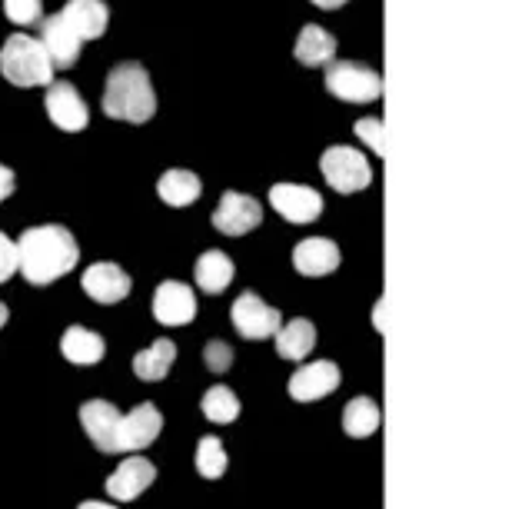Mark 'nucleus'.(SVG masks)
<instances>
[{
	"instance_id": "1",
	"label": "nucleus",
	"mask_w": 512,
	"mask_h": 509,
	"mask_svg": "<svg viewBox=\"0 0 512 509\" xmlns=\"http://www.w3.org/2000/svg\"><path fill=\"white\" fill-rule=\"evenodd\" d=\"M80 247L74 233L60 223H44V227H27L17 240V270L27 283L47 287L57 277H64L77 267Z\"/></svg>"
},
{
	"instance_id": "2",
	"label": "nucleus",
	"mask_w": 512,
	"mask_h": 509,
	"mask_svg": "<svg viewBox=\"0 0 512 509\" xmlns=\"http://www.w3.org/2000/svg\"><path fill=\"white\" fill-rule=\"evenodd\" d=\"M104 114L124 124H147L157 114V94H153L147 67L137 60H124L110 70L104 84Z\"/></svg>"
},
{
	"instance_id": "3",
	"label": "nucleus",
	"mask_w": 512,
	"mask_h": 509,
	"mask_svg": "<svg viewBox=\"0 0 512 509\" xmlns=\"http://www.w3.org/2000/svg\"><path fill=\"white\" fill-rule=\"evenodd\" d=\"M0 74L14 87H50L54 84V64H50L44 44L30 34H10L0 47Z\"/></svg>"
},
{
	"instance_id": "4",
	"label": "nucleus",
	"mask_w": 512,
	"mask_h": 509,
	"mask_svg": "<svg viewBox=\"0 0 512 509\" xmlns=\"http://www.w3.org/2000/svg\"><path fill=\"white\" fill-rule=\"evenodd\" d=\"M323 80L326 90L343 104H373L383 97V77L360 60H330Z\"/></svg>"
},
{
	"instance_id": "5",
	"label": "nucleus",
	"mask_w": 512,
	"mask_h": 509,
	"mask_svg": "<svg viewBox=\"0 0 512 509\" xmlns=\"http://www.w3.org/2000/svg\"><path fill=\"white\" fill-rule=\"evenodd\" d=\"M320 173L336 193H360L373 183V167L360 150L336 144L326 147L320 157Z\"/></svg>"
},
{
	"instance_id": "6",
	"label": "nucleus",
	"mask_w": 512,
	"mask_h": 509,
	"mask_svg": "<svg viewBox=\"0 0 512 509\" xmlns=\"http://www.w3.org/2000/svg\"><path fill=\"white\" fill-rule=\"evenodd\" d=\"M230 320H233V327H237V333L243 340H270L276 330L283 327V317H280V310L270 307L260 293H240L237 303H233V310H230Z\"/></svg>"
},
{
	"instance_id": "7",
	"label": "nucleus",
	"mask_w": 512,
	"mask_h": 509,
	"mask_svg": "<svg viewBox=\"0 0 512 509\" xmlns=\"http://www.w3.org/2000/svg\"><path fill=\"white\" fill-rule=\"evenodd\" d=\"M44 107H47L50 124L57 130H64V134H80V130H87L90 124V110L84 104V97H80V90L70 84V80H54V84L47 87Z\"/></svg>"
},
{
	"instance_id": "8",
	"label": "nucleus",
	"mask_w": 512,
	"mask_h": 509,
	"mask_svg": "<svg viewBox=\"0 0 512 509\" xmlns=\"http://www.w3.org/2000/svg\"><path fill=\"white\" fill-rule=\"evenodd\" d=\"M163 430V416L157 410V403H140L124 416L120 413L117 423V443L114 453H140L157 440Z\"/></svg>"
},
{
	"instance_id": "9",
	"label": "nucleus",
	"mask_w": 512,
	"mask_h": 509,
	"mask_svg": "<svg viewBox=\"0 0 512 509\" xmlns=\"http://www.w3.org/2000/svg\"><path fill=\"white\" fill-rule=\"evenodd\" d=\"M210 220H213V230L227 233V237H243V233H250L263 223V203L253 200L250 193L227 190Z\"/></svg>"
},
{
	"instance_id": "10",
	"label": "nucleus",
	"mask_w": 512,
	"mask_h": 509,
	"mask_svg": "<svg viewBox=\"0 0 512 509\" xmlns=\"http://www.w3.org/2000/svg\"><path fill=\"white\" fill-rule=\"evenodd\" d=\"M197 297H193L190 283L180 280H163L153 290V320L163 327H187L197 317Z\"/></svg>"
},
{
	"instance_id": "11",
	"label": "nucleus",
	"mask_w": 512,
	"mask_h": 509,
	"mask_svg": "<svg viewBox=\"0 0 512 509\" xmlns=\"http://www.w3.org/2000/svg\"><path fill=\"white\" fill-rule=\"evenodd\" d=\"M340 380H343V373L333 360H316V363L300 366V370L290 376L286 390H290L296 403H316V400H323V396L340 390Z\"/></svg>"
},
{
	"instance_id": "12",
	"label": "nucleus",
	"mask_w": 512,
	"mask_h": 509,
	"mask_svg": "<svg viewBox=\"0 0 512 509\" xmlns=\"http://www.w3.org/2000/svg\"><path fill=\"white\" fill-rule=\"evenodd\" d=\"M270 203H273V210L290 223H313V220H320V213H323L320 190L306 187V183H273Z\"/></svg>"
},
{
	"instance_id": "13",
	"label": "nucleus",
	"mask_w": 512,
	"mask_h": 509,
	"mask_svg": "<svg viewBox=\"0 0 512 509\" xmlns=\"http://www.w3.org/2000/svg\"><path fill=\"white\" fill-rule=\"evenodd\" d=\"M80 287H84V293L90 300L104 303V307H110V303H120L130 297V273L120 267V263H90V267L84 270V277H80Z\"/></svg>"
},
{
	"instance_id": "14",
	"label": "nucleus",
	"mask_w": 512,
	"mask_h": 509,
	"mask_svg": "<svg viewBox=\"0 0 512 509\" xmlns=\"http://www.w3.org/2000/svg\"><path fill=\"white\" fill-rule=\"evenodd\" d=\"M153 480H157V466L150 460H143L140 453H133L107 480V496H114L120 503H130V500H137L140 493H147Z\"/></svg>"
},
{
	"instance_id": "15",
	"label": "nucleus",
	"mask_w": 512,
	"mask_h": 509,
	"mask_svg": "<svg viewBox=\"0 0 512 509\" xmlns=\"http://www.w3.org/2000/svg\"><path fill=\"white\" fill-rule=\"evenodd\" d=\"M120 410L110 400H87L80 406V426L100 453H114Z\"/></svg>"
},
{
	"instance_id": "16",
	"label": "nucleus",
	"mask_w": 512,
	"mask_h": 509,
	"mask_svg": "<svg viewBox=\"0 0 512 509\" xmlns=\"http://www.w3.org/2000/svg\"><path fill=\"white\" fill-rule=\"evenodd\" d=\"M37 40L44 44L50 64H54V70L74 67L77 57H80V47H84V40L74 37V30H70L64 20H60V14L40 20V37Z\"/></svg>"
},
{
	"instance_id": "17",
	"label": "nucleus",
	"mask_w": 512,
	"mask_h": 509,
	"mask_svg": "<svg viewBox=\"0 0 512 509\" xmlns=\"http://www.w3.org/2000/svg\"><path fill=\"white\" fill-rule=\"evenodd\" d=\"M60 20L74 30L77 40H97L107 34L110 7L104 0H67L64 10H60Z\"/></svg>"
},
{
	"instance_id": "18",
	"label": "nucleus",
	"mask_w": 512,
	"mask_h": 509,
	"mask_svg": "<svg viewBox=\"0 0 512 509\" xmlns=\"http://www.w3.org/2000/svg\"><path fill=\"white\" fill-rule=\"evenodd\" d=\"M340 247L326 237H306L293 247V267L303 277H326L340 267Z\"/></svg>"
},
{
	"instance_id": "19",
	"label": "nucleus",
	"mask_w": 512,
	"mask_h": 509,
	"mask_svg": "<svg viewBox=\"0 0 512 509\" xmlns=\"http://www.w3.org/2000/svg\"><path fill=\"white\" fill-rule=\"evenodd\" d=\"M233 273H237V267H233V260L223 250L200 253L197 263H193V280H197V287L203 293H210V297H217V293L230 287Z\"/></svg>"
},
{
	"instance_id": "20",
	"label": "nucleus",
	"mask_w": 512,
	"mask_h": 509,
	"mask_svg": "<svg viewBox=\"0 0 512 509\" xmlns=\"http://www.w3.org/2000/svg\"><path fill=\"white\" fill-rule=\"evenodd\" d=\"M336 37L330 30H323L320 24H306L296 37L293 57L300 60L303 67H326L330 60H336Z\"/></svg>"
},
{
	"instance_id": "21",
	"label": "nucleus",
	"mask_w": 512,
	"mask_h": 509,
	"mask_svg": "<svg viewBox=\"0 0 512 509\" xmlns=\"http://www.w3.org/2000/svg\"><path fill=\"white\" fill-rule=\"evenodd\" d=\"M200 193H203V183L193 170L173 167V170H163L157 180V197L167 203V207H190V203L200 200Z\"/></svg>"
},
{
	"instance_id": "22",
	"label": "nucleus",
	"mask_w": 512,
	"mask_h": 509,
	"mask_svg": "<svg viewBox=\"0 0 512 509\" xmlns=\"http://www.w3.org/2000/svg\"><path fill=\"white\" fill-rule=\"evenodd\" d=\"M60 353H64V360H70L74 366H94L104 360L107 353V343L104 337H97L94 330L87 327H67L64 337H60Z\"/></svg>"
},
{
	"instance_id": "23",
	"label": "nucleus",
	"mask_w": 512,
	"mask_h": 509,
	"mask_svg": "<svg viewBox=\"0 0 512 509\" xmlns=\"http://www.w3.org/2000/svg\"><path fill=\"white\" fill-rule=\"evenodd\" d=\"M273 340H276V353H280L283 360L300 363V360H306V356L313 353V346H316V327H313V320L296 317L290 323H283V327L273 333Z\"/></svg>"
},
{
	"instance_id": "24",
	"label": "nucleus",
	"mask_w": 512,
	"mask_h": 509,
	"mask_svg": "<svg viewBox=\"0 0 512 509\" xmlns=\"http://www.w3.org/2000/svg\"><path fill=\"white\" fill-rule=\"evenodd\" d=\"M380 423H383V413L370 396H353V400L343 406V433L353 436V440L373 436L380 430Z\"/></svg>"
},
{
	"instance_id": "25",
	"label": "nucleus",
	"mask_w": 512,
	"mask_h": 509,
	"mask_svg": "<svg viewBox=\"0 0 512 509\" xmlns=\"http://www.w3.org/2000/svg\"><path fill=\"white\" fill-rule=\"evenodd\" d=\"M173 360H177V343L163 337V340H157L153 346H147V350H140L137 356H133V373L147 383H157L173 370Z\"/></svg>"
},
{
	"instance_id": "26",
	"label": "nucleus",
	"mask_w": 512,
	"mask_h": 509,
	"mask_svg": "<svg viewBox=\"0 0 512 509\" xmlns=\"http://www.w3.org/2000/svg\"><path fill=\"white\" fill-rule=\"evenodd\" d=\"M200 410H203V416H207L210 423L227 426V423H233L240 416V400H237V393H233L230 386H210V390L203 393V400H200Z\"/></svg>"
},
{
	"instance_id": "27",
	"label": "nucleus",
	"mask_w": 512,
	"mask_h": 509,
	"mask_svg": "<svg viewBox=\"0 0 512 509\" xmlns=\"http://www.w3.org/2000/svg\"><path fill=\"white\" fill-rule=\"evenodd\" d=\"M193 463H197V473L203 480H220L223 473H227V450H223V443L217 436H203L197 443V456H193Z\"/></svg>"
},
{
	"instance_id": "28",
	"label": "nucleus",
	"mask_w": 512,
	"mask_h": 509,
	"mask_svg": "<svg viewBox=\"0 0 512 509\" xmlns=\"http://www.w3.org/2000/svg\"><path fill=\"white\" fill-rule=\"evenodd\" d=\"M7 20H14L17 27H30L44 20V4L40 0H4Z\"/></svg>"
},
{
	"instance_id": "29",
	"label": "nucleus",
	"mask_w": 512,
	"mask_h": 509,
	"mask_svg": "<svg viewBox=\"0 0 512 509\" xmlns=\"http://www.w3.org/2000/svg\"><path fill=\"white\" fill-rule=\"evenodd\" d=\"M356 137H360L363 144L373 150V154L386 157V127H383V120H380V117H363V120H356Z\"/></svg>"
},
{
	"instance_id": "30",
	"label": "nucleus",
	"mask_w": 512,
	"mask_h": 509,
	"mask_svg": "<svg viewBox=\"0 0 512 509\" xmlns=\"http://www.w3.org/2000/svg\"><path fill=\"white\" fill-rule=\"evenodd\" d=\"M203 363H207V370L213 373H227L233 366V346L223 340H210L203 346Z\"/></svg>"
},
{
	"instance_id": "31",
	"label": "nucleus",
	"mask_w": 512,
	"mask_h": 509,
	"mask_svg": "<svg viewBox=\"0 0 512 509\" xmlns=\"http://www.w3.org/2000/svg\"><path fill=\"white\" fill-rule=\"evenodd\" d=\"M17 273V243L0 230V283H7Z\"/></svg>"
},
{
	"instance_id": "32",
	"label": "nucleus",
	"mask_w": 512,
	"mask_h": 509,
	"mask_svg": "<svg viewBox=\"0 0 512 509\" xmlns=\"http://www.w3.org/2000/svg\"><path fill=\"white\" fill-rule=\"evenodd\" d=\"M14 190H17V177H14V170H10L7 164H0V203H4Z\"/></svg>"
},
{
	"instance_id": "33",
	"label": "nucleus",
	"mask_w": 512,
	"mask_h": 509,
	"mask_svg": "<svg viewBox=\"0 0 512 509\" xmlns=\"http://www.w3.org/2000/svg\"><path fill=\"white\" fill-rule=\"evenodd\" d=\"M373 327L383 333V297L376 300V307H373Z\"/></svg>"
},
{
	"instance_id": "34",
	"label": "nucleus",
	"mask_w": 512,
	"mask_h": 509,
	"mask_svg": "<svg viewBox=\"0 0 512 509\" xmlns=\"http://www.w3.org/2000/svg\"><path fill=\"white\" fill-rule=\"evenodd\" d=\"M310 4H316L320 10H340L346 0H310Z\"/></svg>"
},
{
	"instance_id": "35",
	"label": "nucleus",
	"mask_w": 512,
	"mask_h": 509,
	"mask_svg": "<svg viewBox=\"0 0 512 509\" xmlns=\"http://www.w3.org/2000/svg\"><path fill=\"white\" fill-rule=\"evenodd\" d=\"M77 509H117L114 503H94V500H90V503H80Z\"/></svg>"
},
{
	"instance_id": "36",
	"label": "nucleus",
	"mask_w": 512,
	"mask_h": 509,
	"mask_svg": "<svg viewBox=\"0 0 512 509\" xmlns=\"http://www.w3.org/2000/svg\"><path fill=\"white\" fill-rule=\"evenodd\" d=\"M7 317H10L7 303H0V330H4V327H7Z\"/></svg>"
}]
</instances>
